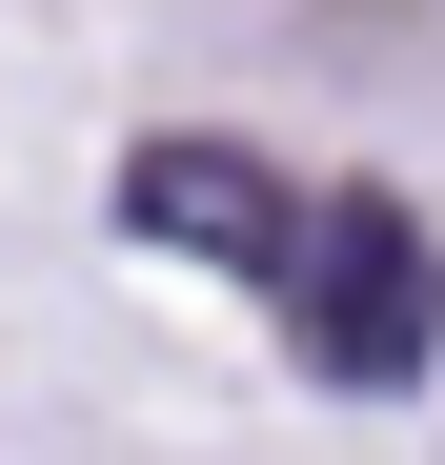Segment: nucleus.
Instances as JSON below:
<instances>
[{
	"mask_svg": "<svg viewBox=\"0 0 445 465\" xmlns=\"http://www.w3.org/2000/svg\"><path fill=\"white\" fill-rule=\"evenodd\" d=\"M122 243L222 263V283H283V263H304V203H283L243 142H142V163H122Z\"/></svg>",
	"mask_w": 445,
	"mask_h": 465,
	"instance_id": "obj_2",
	"label": "nucleus"
},
{
	"mask_svg": "<svg viewBox=\"0 0 445 465\" xmlns=\"http://www.w3.org/2000/svg\"><path fill=\"white\" fill-rule=\"evenodd\" d=\"M283 344H304L324 384H425V364H445V243H425L385 183H324V203H304Z\"/></svg>",
	"mask_w": 445,
	"mask_h": 465,
	"instance_id": "obj_1",
	"label": "nucleus"
}]
</instances>
